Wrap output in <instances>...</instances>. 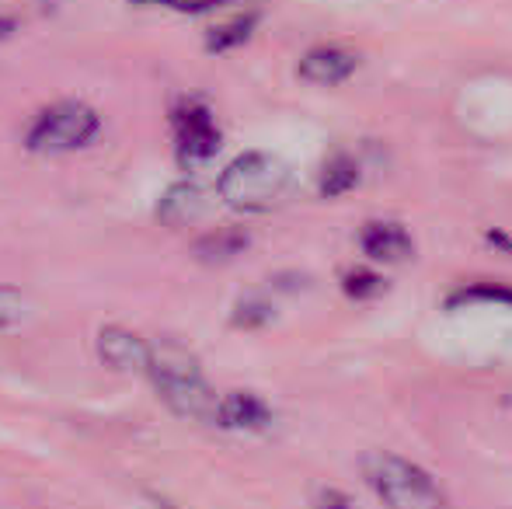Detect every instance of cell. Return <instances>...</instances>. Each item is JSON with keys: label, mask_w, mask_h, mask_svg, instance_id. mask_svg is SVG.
I'll list each match as a JSON object with an SVG mask.
<instances>
[{"label": "cell", "mask_w": 512, "mask_h": 509, "mask_svg": "<svg viewBox=\"0 0 512 509\" xmlns=\"http://www.w3.org/2000/svg\"><path fill=\"white\" fill-rule=\"evenodd\" d=\"M147 377L154 381V391L178 419L189 422H213L216 426V408H220V394L206 381L203 363L189 346L175 339H157L150 342V367Z\"/></svg>", "instance_id": "cell-1"}, {"label": "cell", "mask_w": 512, "mask_h": 509, "mask_svg": "<svg viewBox=\"0 0 512 509\" xmlns=\"http://www.w3.org/2000/svg\"><path fill=\"white\" fill-rule=\"evenodd\" d=\"M216 192L227 206L262 213L279 206L293 192V168L269 150H244L223 168Z\"/></svg>", "instance_id": "cell-2"}, {"label": "cell", "mask_w": 512, "mask_h": 509, "mask_svg": "<svg viewBox=\"0 0 512 509\" xmlns=\"http://www.w3.org/2000/svg\"><path fill=\"white\" fill-rule=\"evenodd\" d=\"M359 468H363L373 496L387 509H450V499L439 489L436 478L418 464H411L408 457L377 450V454L363 457Z\"/></svg>", "instance_id": "cell-3"}, {"label": "cell", "mask_w": 512, "mask_h": 509, "mask_svg": "<svg viewBox=\"0 0 512 509\" xmlns=\"http://www.w3.org/2000/svg\"><path fill=\"white\" fill-rule=\"evenodd\" d=\"M102 129V116L84 102H56L35 116L25 133V147L32 154H74L88 147Z\"/></svg>", "instance_id": "cell-4"}, {"label": "cell", "mask_w": 512, "mask_h": 509, "mask_svg": "<svg viewBox=\"0 0 512 509\" xmlns=\"http://www.w3.org/2000/svg\"><path fill=\"white\" fill-rule=\"evenodd\" d=\"M171 126H175V154L182 168H199L220 154L223 133L203 102H196V98L182 102L171 112Z\"/></svg>", "instance_id": "cell-5"}, {"label": "cell", "mask_w": 512, "mask_h": 509, "mask_svg": "<svg viewBox=\"0 0 512 509\" xmlns=\"http://www.w3.org/2000/svg\"><path fill=\"white\" fill-rule=\"evenodd\" d=\"M98 356L105 367L119 370V374H147L150 367V342L143 335L129 332V328L108 325L98 332Z\"/></svg>", "instance_id": "cell-6"}, {"label": "cell", "mask_w": 512, "mask_h": 509, "mask_svg": "<svg viewBox=\"0 0 512 509\" xmlns=\"http://www.w3.org/2000/svg\"><path fill=\"white\" fill-rule=\"evenodd\" d=\"M359 67V56L345 46H314L304 53L297 74L304 77L307 84H317V88H335V84L349 81Z\"/></svg>", "instance_id": "cell-7"}, {"label": "cell", "mask_w": 512, "mask_h": 509, "mask_svg": "<svg viewBox=\"0 0 512 509\" xmlns=\"http://www.w3.org/2000/svg\"><path fill=\"white\" fill-rule=\"evenodd\" d=\"M359 248L363 255H370L373 262H408L415 255V241L401 224H391V220H370V224L359 231Z\"/></svg>", "instance_id": "cell-8"}, {"label": "cell", "mask_w": 512, "mask_h": 509, "mask_svg": "<svg viewBox=\"0 0 512 509\" xmlns=\"http://www.w3.org/2000/svg\"><path fill=\"white\" fill-rule=\"evenodd\" d=\"M216 426L237 429V433H258V429L272 426V408L265 398L251 391H230L220 394V408H216Z\"/></svg>", "instance_id": "cell-9"}, {"label": "cell", "mask_w": 512, "mask_h": 509, "mask_svg": "<svg viewBox=\"0 0 512 509\" xmlns=\"http://www.w3.org/2000/svg\"><path fill=\"white\" fill-rule=\"evenodd\" d=\"M203 213H206V192H203V185H196V182L171 185V189L161 196V203H157V217H161V224H168V227L196 224Z\"/></svg>", "instance_id": "cell-10"}, {"label": "cell", "mask_w": 512, "mask_h": 509, "mask_svg": "<svg viewBox=\"0 0 512 509\" xmlns=\"http://www.w3.org/2000/svg\"><path fill=\"white\" fill-rule=\"evenodd\" d=\"M359 182V164L352 154H345V150H335V154L324 161L321 175H317V192H321L324 199H338L345 196V192H352Z\"/></svg>", "instance_id": "cell-11"}, {"label": "cell", "mask_w": 512, "mask_h": 509, "mask_svg": "<svg viewBox=\"0 0 512 509\" xmlns=\"http://www.w3.org/2000/svg\"><path fill=\"white\" fill-rule=\"evenodd\" d=\"M248 245H251L248 231H241V227H220V231L196 241V255L203 262H230V258H237Z\"/></svg>", "instance_id": "cell-12"}, {"label": "cell", "mask_w": 512, "mask_h": 509, "mask_svg": "<svg viewBox=\"0 0 512 509\" xmlns=\"http://www.w3.org/2000/svg\"><path fill=\"white\" fill-rule=\"evenodd\" d=\"M471 304H502L512 307V286L509 283H495V279H485V283H464L457 293L446 297V307H471Z\"/></svg>", "instance_id": "cell-13"}, {"label": "cell", "mask_w": 512, "mask_h": 509, "mask_svg": "<svg viewBox=\"0 0 512 509\" xmlns=\"http://www.w3.org/2000/svg\"><path fill=\"white\" fill-rule=\"evenodd\" d=\"M255 28H258V14L255 11L237 14L234 21H227V25H216L213 32L206 35V49H209V53H230V49L244 46Z\"/></svg>", "instance_id": "cell-14"}, {"label": "cell", "mask_w": 512, "mask_h": 509, "mask_svg": "<svg viewBox=\"0 0 512 509\" xmlns=\"http://www.w3.org/2000/svg\"><path fill=\"white\" fill-rule=\"evenodd\" d=\"M387 290V279L366 265H352L342 272V293L349 300H377Z\"/></svg>", "instance_id": "cell-15"}, {"label": "cell", "mask_w": 512, "mask_h": 509, "mask_svg": "<svg viewBox=\"0 0 512 509\" xmlns=\"http://www.w3.org/2000/svg\"><path fill=\"white\" fill-rule=\"evenodd\" d=\"M28 318H32V300L14 286H0V332H11Z\"/></svg>", "instance_id": "cell-16"}, {"label": "cell", "mask_w": 512, "mask_h": 509, "mask_svg": "<svg viewBox=\"0 0 512 509\" xmlns=\"http://www.w3.org/2000/svg\"><path fill=\"white\" fill-rule=\"evenodd\" d=\"M272 318V304L262 297H248L234 307V325L237 328H262Z\"/></svg>", "instance_id": "cell-17"}, {"label": "cell", "mask_w": 512, "mask_h": 509, "mask_svg": "<svg viewBox=\"0 0 512 509\" xmlns=\"http://www.w3.org/2000/svg\"><path fill=\"white\" fill-rule=\"evenodd\" d=\"M136 7H164V11H178V14H206L216 7L230 4V0H133Z\"/></svg>", "instance_id": "cell-18"}, {"label": "cell", "mask_w": 512, "mask_h": 509, "mask_svg": "<svg viewBox=\"0 0 512 509\" xmlns=\"http://www.w3.org/2000/svg\"><path fill=\"white\" fill-rule=\"evenodd\" d=\"M314 506L317 509H352V496L342 489H321L314 496Z\"/></svg>", "instance_id": "cell-19"}, {"label": "cell", "mask_w": 512, "mask_h": 509, "mask_svg": "<svg viewBox=\"0 0 512 509\" xmlns=\"http://www.w3.org/2000/svg\"><path fill=\"white\" fill-rule=\"evenodd\" d=\"M488 241H492L495 248H502V252H512V238H509V234H502L499 227H492V231H488Z\"/></svg>", "instance_id": "cell-20"}, {"label": "cell", "mask_w": 512, "mask_h": 509, "mask_svg": "<svg viewBox=\"0 0 512 509\" xmlns=\"http://www.w3.org/2000/svg\"><path fill=\"white\" fill-rule=\"evenodd\" d=\"M11 32H14V18H4V14H0V39H7Z\"/></svg>", "instance_id": "cell-21"}]
</instances>
